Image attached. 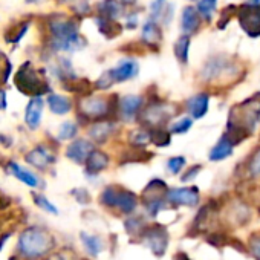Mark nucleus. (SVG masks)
Instances as JSON below:
<instances>
[{"mask_svg": "<svg viewBox=\"0 0 260 260\" xmlns=\"http://www.w3.org/2000/svg\"><path fill=\"white\" fill-rule=\"evenodd\" d=\"M260 121V98H249L242 104L233 107L226 137L234 143H240L242 140L248 138V135L255 128L257 122Z\"/></svg>", "mask_w": 260, "mask_h": 260, "instance_id": "obj_1", "label": "nucleus"}, {"mask_svg": "<svg viewBox=\"0 0 260 260\" xmlns=\"http://www.w3.org/2000/svg\"><path fill=\"white\" fill-rule=\"evenodd\" d=\"M51 32L54 46L61 51H77L84 45L81 37L78 36L77 25L69 19H54L51 22Z\"/></svg>", "mask_w": 260, "mask_h": 260, "instance_id": "obj_2", "label": "nucleus"}, {"mask_svg": "<svg viewBox=\"0 0 260 260\" xmlns=\"http://www.w3.org/2000/svg\"><path fill=\"white\" fill-rule=\"evenodd\" d=\"M19 246L28 257H39L52 246V237L42 230L32 228L23 233Z\"/></svg>", "mask_w": 260, "mask_h": 260, "instance_id": "obj_3", "label": "nucleus"}, {"mask_svg": "<svg viewBox=\"0 0 260 260\" xmlns=\"http://www.w3.org/2000/svg\"><path fill=\"white\" fill-rule=\"evenodd\" d=\"M101 202L107 207H118L122 213L128 214L137 208L138 198L128 190L118 187H107L101 194Z\"/></svg>", "mask_w": 260, "mask_h": 260, "instance_id": "obj_4", "label": "nucleus"}, {"mask_svg": "<svg viewBox=\"0 0 260 260\" xmlns=\"http://www.w3.org/2000/svg\"><path fill=\"white\" fill-rule=\"evenodd\" d=\"M16 84H17L19 90H22L23 93L37 95V93H43L45 90H48L46 84L40 80V77L29 66V63L23 64V68L19 71V74L16 77Z\"/></svg>", "mask_w": 260, "mask_h": 260, "instance_id": "obj_5", "label": "nucleus"}, {"mask_svg": "<svg viewBox=\"0 0 260 260\" xmlns=\"http://www.w3.org/2000/svg\"><path fill=\"white\" fill-rule=\"evenodd\" d=\"M239 23L242 29L249 37H258L260 36V7L254 5H242L239 10Z\"/></svg>", "mask_w": 260, "mask_h": 260, "instance_id": "obj_6", "label": "nucleus"}, {"mask_svg": "<svg viewBox=\"0 0 260 260\" xmlns=\"http://www.w3.org/2000/svg\"><path fill=\"white\" fill-rule=\"evenodd\" d=\"M172 115L173 112L166 103H152L144 112H141V121L146 125H150V128H158L166 124Z\"/></svg>", "mask_w": 260, "mask_h": 260, "instance_id": "obj_7", "label": "nucleus"}, {"mask_svg": "<svg viewBox=\"0 0 260 260\" xmlns=\"http://www.w3.org/2000/svg\"><path fill=\"white\" fill-rule=\"evenodd\" d=\"M144 240H146L147 246L156 255H162L164 251H166V248H167L169 234H167V231H166L164 226L155 225V226H150V228L144 230Z\"/></svg>", "mask_w": 260, "mask_h": 260, "instance_id": "obj_8", "label": "nucleus"}, {"mask_svg": "<svg viewBox=\"0 0 260 260\" xmlns=\"http://www.w3.org/2000/svg\"><path fill=\"white\" fill-rule=\"evenodd\" d=\"M80 109H81V112L87 118L101 119V118H106L109 115L110 103L106 98H98V96H95V98H86V100L81 101Z\"/></svg>", "mask_w": 260, "mask_h": 260, "instance_id": "obj_9", "label": "nucleus"}, {"mask_svg": "<svg viewBox=\"0 0 260 260\" xmlns=\"http://www.w3.org/2000/svg\"><path fill=\"white\" fill-rule=\"evenodd\" d=\"M233 68H234V64L231 61H228L225 57H214L205 64V68L202 71V77L207 81H213V80L220 78L222 75L228 74Z\"/></svg>", "mask_w": 260, "mask_h": 260, "instance_id": "obj_10", "label": "nucleus"}, {"mask_svg": "<svg viewBox=\"0 0 260 260\" xmlns=\"http://www.w3.org/2000/svg\"><path fill=\"white\" fill-rule=\"evenodd\" d=\"M167 201L172 204L178 205H188L194 207L199 202V190L196 187H188V188H173L167 191L166 194Z\"/></svg>", "mask_w": 260, "mask_h": 260, "instance_id": "obj_11", "label": "nucleus"}, {"mask_svg": "<svg viewBox=\"0 0 260 260\" xmlns=\"http://www.w3.org/2000/svg\"><path fill=\"white\" fill-rule=\"evenodd\" d=\"M143 96H137V95H127V96H122L119 101H118V113L122 119L128 121V119H134L141 107H143Z\"/></svg>", "mask_w": 260, "mask_h": 260, "instance_id": "obj_12", "label": "nucleus"}, {"mask_svg": "<svg viewBox=\"0 0 260 260\" xmlns=\"http://www.w3.org/2000/svg\"><path fill=\"white\" fill-rule=\"evenodd\" d=\"M140 72V64L135 60H124L121 61L118 66H115L113 69L109 71V74L112 75L113 83H122V81H128L138 75Z\"/></svg>", "mask_w": 260, "mask_h": 260, "instance_id": "obj_13", "label": "nucleus"}, {"mask_svg": "<svg viewBox=\"0 0 260 260\" xmlns=\"http://www.w3.org/2000/svg\"><path fill=\"white\" fill-rule=\"evenodd\" d=\"M92 152H93V146H92L89 141H86V140H77L75 143H72V144L69 146L66 155H68V158H71L74 162L81 164V162H86V161H87V158H89V155H90Z\"/></svg>", "mask_w": 260, "mask_h": 260, "instance_id": "obj_14", "label": "nucleus"}, {"mask_svg": "<svg viewBox=\"0 0 260 260\" xmlns=\"http://www.w3.org/2000/svg\"><path fill=\"white\" fill-rule=\"evenodd\" d=\"M201 25V14L198 11V8L194 7H185L181 16V28L184 31V34H193L199 29Z\"/></svg>", "mask_w": 260, "mask_h": 260, "instance_id": "obj_15", "label": "nucleus"}, {"mask_svg": "<svg viewBox=\"0 0 260 260\" xmlns=\"http://www.w3.org/2000/svg\"><path fill=\"white\" fill-rule=\"evenodd\" d=\"M187 109L188 112L191 113L193 118L196 119H201L207 115L208 112V106H210V96L208 93H198L194 96H191L188 101H187Z\"/></svg>", "mask_w": 260, "mask_h": 260, "instance_id": "obj_16", "label": "nucleus"}, {"mask_svg": "<svg viewBox=\"0 0 260 260\" xmlns=\"http://www.w3.org/2000/svg\"><path fill=\"white\" fill-rule=\"evenodd\" d=\"M141 39L147 46L158 48V45L162 42V31H161L156 20L150 19V20L146 22V25L143 28V32H141Z\"/></svg>", "mask_w": 260, "mask_h": 260, "instance_id": "obj_17", "label": "nucleus"}, {"mask_svg": "<svg viewBox=\"0 0 260 260\" xmlns=\"http://www.w3.org/2000/svg\"><path fill=\"white\" fill-rule=\"evenodd\" d=\"M124 4L119 0H103L98 5V14L112 20H118L124 16Z\"/></svg>", "mask_w": 260, "mask_h": 260, "instance_id": "obj_18", "label": "nucleus"}, {"mask_svg": "<svg viewBox=\"0 0 260 260\" xmlns=\"http://www.w3.org/2000/svg\"><path fill=\"white\" fill-rule=\"evenodd\" d=\"M233 146H234V143L226 137V135H223L217 143H216V146L211 149V152H210V161H222V159H225V158H228L231 153H233Z\"/></svg>", "mask_w": 260, "mask_h": 260, "instance_id": "obj_19", "label": "nucleus"}, {"mask_svg": "<svg viewBox=\"0 0 260 260\" xmlns=\"http://www.w3.org/2000/svg\"><path fill=\"white\" fill-rule=\"evenodd\" d=\"M173 13V7L167 2V0H153L150 5V19L152 20H164L166 23H169L170 17Z\"/></svg>", "mask_w": 260, "mask_h": 260, "instance_id": "obj_20", "label": "nucleus"}, {"mask_svg": "<svg viewBox=\"0 0 260 260\" xmlns=\"http://www.w3.org/2000/svg\"><path fill=\"white\" fill-rule=\"evenodd\" d=\"M107 164H109V156H107L104 152L93 150V152L89 155L87 161H86V169H87L89 173L96 175V173H100L101 170H104V169L107 167Z\"/></svg>", "mask_w": 260, "mask_h": 260, "instance_id": "obj_21", "label": "nucleus"}, {"mask_svg": "<svg viewBox=\"0 0 260 260\" xmlns=\"http://www.w3.org/2000/svg\"><path fill=\"white\" fill-rule=\"evenodd\" d=\"M42 112H43V100L42 98H34L26 109V122L31 128H37L42 119Z\"/></svg>", "mask_w": 260, "mask_h": 260, "instance_id": "obj_22", "label": "nucleus"}, {"mask_svg": "<svg viewBox=\"0 0 260 260\" xmlns=\"http://www.w3.org/2000/svg\"><path fill=\"white\" fill-rule=\"evenodd\" d=\"M96 25H98V31L109 39H113L121 32V26L116 23V20H112L103 16L96 17Z\"/></svg>", "mask_w": 260, "mask_h": 260, "instance_id": "obj_23", "label": "nucleus"}, {"mask_svg": "<svg viewBox=\"0 0 260 260\" xmlns=\"http://www.w3.org/2000/svg\"><path fill=\"white\" fill-rule=\"evenodd\" d=\"M113 132V124L112 122H96L92 128H90V138L96 143H104L110 134Z\"/></svg>", "mask_w": 260, "mask_h": 260, "instance_id": "obj_24", "label": "nucleus"}, {"mask_svg": "<svg viewBox=\"0 0 260 260\" xmlns=\"http://www.w3.org/2000/svg\"><path fill=\"white\" fill-rule=\"evenodd\" d=\"M28 162L34 164V166L39 167V169H45V167H48L51 162H54V158H52L45 149L39 147V149L32 150V152L28 155Z\"/></svg>", "mask_w": 260, "mask_h": 260, "instance_id": "obj_25", "label": "nucleus"}, {"mask_svg": "<svg viewBox=\"0 0 260 260\" xmlns=\"http://www.w3.org/2000/svg\"><path fill=\"white\" fill-rule=\"evenodd\" d=\"M48 103H49V107L54 113L57 115H64L71 110L72 104L71 101L66 98V96H61V95H49L48 98Z\"/></svg>", "mask_w": 260, "mask_h": 260, "instance_id": "obj_26", "label": "nucleus"}, {"mask_svg": "<svg viewBox=\"0 0 260 260\" xmlns=\"http://www.w3.org/2000/svg\"><path fill=\"white\" fill-rule=\"evenodd\" d=\"M10 172H11L16 178H19L20 181H23L25 184H28L29 187H37V185H39V179H37V176H36V175H32L31 172H28V170L22 169V167H20V166H17L16 162H10Z\"/></svg>", "mask_w": 260, "mask_h": 260, "instance_id": "obj_27", "label": "nucleus"}, {"mask_svg": "<svg viewBox=\"0 0 260 260\" xmlns=\"http://www.w3.org/2000/svg\"><path fill=\"white\" fill-rule=\"evenodd\" d=\"M188 49H190V39H188V36H182L175 43V55L182 64L188 63Z\"/></svg>", "mask_w": 260, "mask_h": 260, "instance_id": "obj_28", "label": "nucleus"}, {"mask_svg": "<svg viewBox=\"0 0 260 260\" xmlns=\"http://www.w3.org/2000/svg\"><path fill=\"white\" fill-rule=\"evenodd\" d=\"M196 8H198L201 17L208 22V20H211L213 14L216 13L217 0H198V7Z\"/></svg>", "mask_w": 260, "mask_h": 260, "instance_id": "obj_29", "label": "nucleus"}, {"mask_svg": "<svg viewBox=\"0 0 260 260\" xmlns=\"http://www.w3.org/2000/svg\"><path fill=\"white\" fill-rule=\"evenodd\" d=\"M128 141L132 143V146L135 147H144L147 143H152V138H150V130H134L132 134H130V138Z\"/></svg>", "mask_w": 260, "mask_h": 260, "instance_id": "obj_30", "label": "nucleus"}, {"mask_svg": "<svg viewBox=\"0 0 260 260\" xmlns=\"http://www.w3.org/2000/svg\"><path fill=\"white\" fill-rule=\"evenodd\" d=\"M150 138H152V143L158 147H164V146L170 144V134L166 132V130L161 127L150 128Z\"/></svg>", "mask_w": 260, "mask_h": 260, "instance_id": "obj_31", "label": "nucleus"}, {"mask_svg": "<svg viewBox=\"0 0 260 260\" xmlns=\"http://www.w3.org/2000/svg\"><path fill=\"white\" fill-rule=\"evenodd\" d=\"M81 239H83V243L84 246L87 248V251L92 254V255H96L101 249H103V243L98 237L95 236H89V234H81Z\"/></svg>", "mask_w": 260, "mask_h": 260, "instance_id": "obj_32", "label": "nucleus"}, {"mask_svg": "<svg viewBox=\"0 0 260 260\" xmlns=\"http://www.w3.org/2000/svg\"><path fill=\"white\" fill-rule=\"evenodd\" d=\"M191 125H193L191 118H188V116H182L181 119H178L176 122H173V124H172L170 132H172V134L182 135V134H187V132H188V130L191 128Z\"/></svg>", "mask_w": 260, "mask_h": 260, "instance_id": "obj_33", "label": "nucleus"}, {"mask_svg": "<svg viewBox=\"0 0 260 260\" xmlns=\"http://www.w3.org/2000/svg\"><path fill=\"white\" fill-rule=\"evenodd\" d=\"M77 135V125L74 122H64L60 127V140H72Z\"/></svg>", "mask_w": 260, "mask_h": 260, "instance_id": "obj_34", "label": "nucleus"}, {"mask_svg": "<svg viewBox=\"0 0 260 260\" xmlns=\"http://www.w3.org/2000/svg\"><path fill=\"white\" fill-rule=\"evenodd\" d=\"M185 166V158L184 156H175V158H170L169 162H167V169L170 173L173 175H178Z\"/></svg>", "mask_w": 260, "mask_h": 260, "instance_id": "obj_35", "label": "nucleus"}, {"mask_svg": "<svg viewBox=\"0 0 260 260\" xmlns=\"http://www.w3.org/2000/svg\"><path fill=\"white\" fill-rule=\"evenodd\" d=\"M248 170H249L251 176L260 178V149L251 156L249 164H248Z\"/></svg>", "mask_w": 260, "mask_h": 260, "instance_id": "obj_36", "label": "nucleus"}, {"mask_svg": "<svg viewBox=\"0 0 260 260\" xmlns=\"http://www.w3.org/2000/svg\"><path fill=\"white\" fill-rule=\"evenodd\" d=\"M20 26L22 25H19L17 28H14V29H11L10 32H7V40L8 42H17V40H20V37L25 34V31H26V25L20 29Z\"/></svg>", "mask_w": 260, "mask_h": 260, "instance_id": "obj_37", "label": "nucleus"}, {"mask_svg": "<svg viewBox=\"0 0 260 260\" xmlns=\"http://www.w3.org/2000/svg\"><path fill=\"white\" fill-rule=\"evenodd\" d=\"M207 242L214 246H222V245H225V236H222L220 233H213L207 237Z\"/></svg>", "mask_w": 260, "mask_h": 260, "instance_id": "obj_38", "label": "nucleus"}, {"mask_svg": "<svg viewBox=\"0 0 260 260\" xmlns=\"http://www.w3.org/2000/svg\"><path fill=\"white\" fill-rule=\"evenodd\" d=\"M36 202H37V205H40L42 208H45L46 211H49V213H54V214H57V208L52 205V204H49L43 196H36Z\"/></svg>", "mask_w": 260, "mask_h": 260, "instance_id": "obj_39", "label": "nucleus"}, {"mask_svg": "<svg viewBox=\"0 0 260 260\" xmlns=\"http://www.w3.org/2000/svg\"><path fill=\"white\" fill-rule=\"evenodd\" d=\"M199 170H201V166H193L191 169H188V170H187V173L182 176V182H188V181L194 179V178L198 176Z\"/></svg>", "mask_w": 260, "mask_h": 260, "instance_id": "obj_40", "label": "nucleus"}, {"mask_svg": "<svg viewBox=\"0 0 260 260\" xmlns=\"http://www.w3.org/2000/svg\"><path fill=\"white\" fill-rule=\"evenodd\" d=\"M7 74H10V64L5 60V57L0 54V75L4 77V81L7 80Z\"/></svg>", "mask_w": 260, "mask_h": 260, "instance_id": "obj_41", "label": "nucleus"}, {"mask_svg": "<svg viewBox=\"0 0 260 260\" xmlns=\"http://www.w3.org/2000/svg\"><path fill=\"white\" fill-rule=\"evenodd\" d=\"M137 25H138V16H137L135 13L125 16V26H127L128 29H134Z\"/></svg>", "mask_w": 260, "mask_h": 260, "instance_id": "obj_42", "label": "nucleus"}, {"mask_svg": "<svg viewBox=\"0 0 260 260\" xmlns=\"http://www.w3.org/2000/svg\"><path fill=\"white\" fill-rule=\"evenodd\" d=\"M251 248H252V252L255 254V257H257V258H260V234H258V239H257V240H254V239H252V242H251Z\"/></svg>", "mask_w": 260, "mask_h": 260, "instance_id": "obj_43", "label": "nucleus"}, {"mask_svg": "<svg viewBox=\"0 0 260 260\" xmlns=\"http://www.w3.org/2000/svg\"><path fill=\"white\" fill-rule=\"evenodd\" d=\"M7 107V98H5V92L0 90V109H5Z\"/></svg>", "mask_w": 260, "mask_h": 260, "instance_id": "obj_44", "label": "nucleus"}, {"mask_svg": "<svg viewBox=\"0 0 260 260\" xmlns=\"http://www.w3.org/2000/svg\"><path fill=\"white\" fill-rule=\"evenodd\" d=\"M119 2H122L124 5H135L137 0H119Z\"/></svg>", "mask_w": 260, "mask_h": 260, "instance_id": "obj_45", "label": "nucleus"}, {"mask_svg": "<svg viewBox=\"0 0 260 260\" xmlns=\"http://www.w3.org/2000/svg\"><path fill=\"white\" fill-rule=\"evenodd\" d=\"M246 4H249V5H254V7H260V0H248Z\"/></svg>", "mask_w": 260, "mask_h": 260, "instance_id": "obj_46", "label": "nucleus"}, {"mask_svg": "<svg viewBox=\"0 0 260 260\" xmlns=\"http://www.w3.org/2000/svg\"><path fill=\"white\" fill-rule=\"evenodd\" d=\"M29 2H37V0H29Z\"/></svg>", "mask_w": 260, "mask_h": 260, "instance_id": "obj_47", "label": "nucleus"}]
</instances>
